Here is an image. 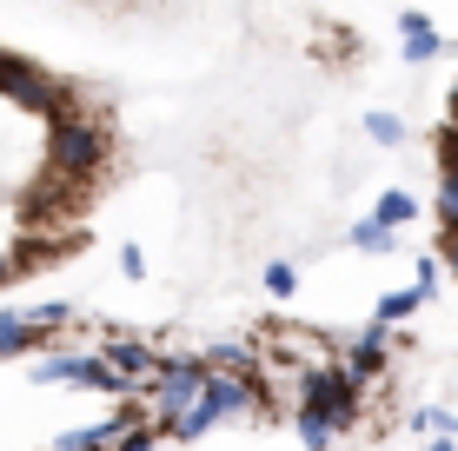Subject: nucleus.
I'll return each mask as SVG.
<instances>
[{"label": "nucleus", "instance_id": "nucleus-1", "mask_svg": "<svg viewBox=\"0 0 458 451\" xmlns=\"http://www.w3.org/2000/svg\"><path fill=\"white\" fill-rule=\"evenodd\" d=\"M67 13H93V21H114V27H133V21H180V13L207 7V0H60Z\"/></svg>", "mask_w": 458, "mask_h": 451}, {"label": "nucleus", "instance_id": "nucleus-2", "mask_svg": "<svg viewBox=\"0 0 458 451\" xmlns=\"http://www.w3.org/2000/svg\"><path fill=\"white\" fill-rule=\"evenodd\" d=\"M266 286H273V292H279V299H286V292L299 286V279H293V266H266Z\"/></svg>", "mask_w": 458, "mask_h": 451}, {"label": "nucleus", "instance_id": "nucleus-3", "mask_svg": "<svg viewBox=\"0 0 458 451\" xmlns=\"http://www.w3.org/2000/svg\"><path fill=\"white\" fill-rule=\"evenodd\" d=\"M432 451H458V445H452V438H438V445H432Z\"/></svg>", "mask_w": 458, "mask_h": 451}]
</instances>
